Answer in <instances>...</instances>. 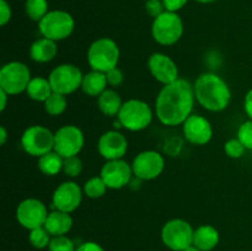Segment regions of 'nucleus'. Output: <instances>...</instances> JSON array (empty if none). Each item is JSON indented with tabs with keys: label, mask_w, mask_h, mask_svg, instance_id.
<instances>
[{
	"label": "nucleus",
	"mask_w": 252,
	"mask_h": 251,
	"mask_svg": "<svg viewBox=\"0 0 252 251\" xmlns=\"http://www.w3.org/2000/svg\"><path fill=\"white\" fill-rule=\"evenodd\" d=\"M196 95L193 84L186 79L162 85L155 100L154 112L159 122L166 127H177L193 113Z\"/></svg>",
	"instance_id": "f257e3e1"
},
{
	"label": "nucleus",
	"mask_w": 252,
	"mask_h": 251,
	"mask_svg": "<svg viewBox=\"0 0 252 251\" xmlns=\"http://www.w3.org/2000/svg\"><path fill=\"white\" fill-rule=\"evenodd\" d=\"M196 101L209 112H221L226 110L231 101L229 84L216 73L201 74L193 83Z\"/></svg>",
	"instance_id": "f03ea898"
},
{
	"label": "nucleus",
	"mask_w": 252,
	"mask_h": 251,
	"mask_svg": "<svg viewBox=\"0 0 252 251\" xmlns=\"http://www.w3.org/2000/svg\"><path fill=\"white\" fill-rule=\"evenodd\" d=\"M121 51L115 39L110 37H101L95 39L88 49V63L91 70L107 73L113 68H117L120 62Z\"/></svg>",
	"instance_id": "7ed1b4c3"
},
{
	"label": "nucleus",
	"mask_w": 252,
	"mask_h": 251,
	"mask_svg": "<svg viewBox=\"0 0 252 251\" xmlns=\"http://www.w3.org/2000/svg\"><path fill=\"white\" fill-rule=\"evenodd\" d=\"M154 111L149 103L139 98L125 101L117 115L121 127L129 132H140L147 129L154 117Z\"/></svg>",
	"instance_id": "20e7f679"
},
{
	"label": "nucleus",
	"mask_w": 252,
	"mask_h": 251,
	"mask_svg": "<svg viewBox=\"0 0 252 251\" xmlns=\"http://www.w3.org/2000/svg\"><path fill=\"white\" fill-rule=\"evenodd\" d=\"M75 29L74 17L64 10H49L48 14L38 22V31L42 37L61 42L69 38Z\"/></svg>",
	"instance_id": "39448f33"
},
{
	"label": "nucleus",
	"mask_w": 252,
	"mask_h": 251,
	"mask_svg": "<svg viewBox=\"0 0 252 251\" xmlns=\"http://www.w3.org/2000/svg\"><path fill=\"white\" fill-rule=\"evenodd\" d=\"M184 34V21L177 12L165 11L153 19L152 36L160 46H174Z\"/></svg>",
	"instance_id": "423d86ee"
},
{
	"label": "nucleus",
	"mask_w": 252,
	"mask_h": 251,
	"mask_svg": "<svg viewBox=\"0 0 252 251\" xmlns=\"http://www.w3.org/2000/svg\"><path fill=\"white\" fill-rule=\"evenodd\" d=\"M31 79V70L22 62H9L0 69V89L10 96L26 93Z\"/></svg>",
	"instance_id": "0eeeda50"
},
{
	"label": "nucleus",
	"mask_w": 252,
	"mask_h": 251,
	"mask_svg": "<svg viewBox=\"0 0 252 251\" xmlns=\"http://www.w3.org/2000/svg\"><path fill=\"white\" fill-rule=\"evenodd\" d=\"M20 143L26 154L39 157L54 149V133L46 126H30L22 133Z\"/></svg>",
	"instance_id": "6e6552de"
},
{
	"label": "nucleus",
	"mask_w": 252,
	"mask_h": 251,
	"mask_svg": "<svg viewBox=\"0 0 252 251\" xmlns=\"http://www.w3.org/2000/svg\"><path fill=\"white\" fill-rule=\"evenodd\" d=\"M194 229L187 220L175 218L167 220L161 229V240L172 251H184L193 245Z\"/></svg>",
	"instance_id": "1a4fd4ad"
},
{
	"label": "nucleus",
	"mask_w": 252,
	"mask_h": 251,
	"mask_svg": "<svg viewBox=\"0 0 252 251\" xmlns=\"http://www.w3.org/2000/svg\"><path fill=\"white\" fill-rule=\"evenodd\" d=\"M84 74L75 64L63 63L52 69L48 75L53 93L70 95L81 88Z\"/></svg>",
	"instance_id": "9d476101"
},
{
	"label": "nucleus",
	"mask_w": 252,
	"mask_h": 251,
	"mask_svg": "<svg viewBox=\"0 0 252 251\" xmlns=\"http://www.w3.org/2000/svg\"><path fill=\"white\" fill-rule=\"evenodd\" d=\"M85 144L83 130L75 125H64L54 132V152L63 159L79 155Z\"/></svg>",
	"instance_id": "9b49d317"
},
{
	"label": "nucleus",
	"mask_w": 252,
	"mask_h": 251,
	"mask_svg": "<svg viewBox=\"0 0 252 251\" xmlns=\"http://www.w3.org/2000/svg\"><path fill=\"white\" fill-rule=\"evenodd\" d=\"M134 177L140 181H152L158 179L165 170V157L157 150H144L135 155L132 161Z\"/></svg>",
	"instance_id": "f8f14e48"
},
{
	"label": "nucleus",
	"mask_w": 252,
	"mask_h": 251,
	"mask_svg": "<svg viewBox=\"0 0 252 251\" xmlns=\"http://www.w3.org/2000/svg\"><path fill=\"white\" fill-rule=\"evenodd\" d=\"M49 212L46 204L38 198H25L16 207V220L27 230L44 226Z\"/></svg>",
	"instance_id": "ddd939ff"
},
{
	"label": "nucleus",
	"mask_w": 252,
	"mask_h": 251,
	"mask_svg": "<svg viewBox=\"0 0 252 251\" xmlns=\"http://www.w3.org/2000/svg\"><path fill=\"white\" fill-rule=\"evenodd\" d=\"M83 197V188L75 181L68 180V181L62 182L54 189L52 194V204L57 211L71 214L80 207Z\"/></svg>",
	"instance_id": "4468645a"
},
{
	"label": "nucleus",
	"mask_w": 252,
	"mask_h": 251,
	"mask_svg": "<svg viewBox=\"0 0 252 251\" xmlns=\"http://www.w3.org/2000/svg\"><path fill=\"white\" fill-rule=\"evenodd\" d=\"M100 176L107 185L108 189H121L128 186L132 181V164H128L125 159L108 160L102 165Z\"/></svg>",
	"instance_id": "2eb2a0df"
},
{
	"label": "nucleus",
	"mask_w": 252,
	"mask_h": 251,
	"mask_svg": "<svg viewBox=\"0 0 252 251\" xmlns=\"http://www.w3.org/2000/svg\"><path fill=\"white\" fill-rule=\"evenodd\" d=\"M185 139L193 145H206L213 138V126L211 121L202 115L192 113L182 125Z\"/></svg>",
	"instance_id": "dca6fc26"
},
{
	"label": "nucleus",
	"mask_w": 252,
	"mask_h": 251,
	"mask_svg": "<svg viewBox=\"0 0 252 251\" xmlns=\"http://www.w3.org/2000/svg\"><path fill=\"white\" fill-rule=\"evenodd\" d=\"M97 152L106 161L123 159L128 152V140L120 130H107L98 138Z\"/></svg>",
	"instance_id": "f3484780"
},
{
	"label": "nucleus",
	"mask_w": 252,
	"mask_h": 251,
	"mask_svg": "<svg viewBox=\"0 0 252 251\" xmlns=\"http://www.w3.org/2000/svg\"><path fill=\"white\" fill-rule=\"evenodd\" d=\"M148 69L157 81L167 85L176 81L179 76V68L174 59L161 52H155L148 59Z\"/></svg>",
	"instance_id": "a211bd4d"
},
{
	"label": "nucleus",
	"mask_w": 252,
	"mask_h": 251,
	"mask_svg": "<svg viewBox=\"0 0 252 251\" xmlns=\"http://www.w3.org/2000/svg\"><path fill=\"white\" fill-rule=\"evenodd\" d=\"M29 53L30 58L34 63H49L58 54V46H57V42L52 41V39L46 38V37H39L31 44Z\"/></svg>",
	"instance_id": "6ab92c4d"
},
{
	"label": "nucleus",
	"mask_w": 252,
	"mask_h": 251,
	"mask_svg": "<svg viewBox=\"0 0 252 251\" xmlns=\"http://www.w3.org/2000/svg\"><path fill=\"white\" fill-rule=\"evenodd\" d=\"M44 228L48 230L52 236L66 235L73 228V218H71L70 213L53 209L52 212H49L48 217H47Z\"/></svg>",
	"instance_id": "aec40b11"
},
{
	"label": "nucleus",
	"mask_w": 252,
	"mask_h": 251,
	"mask_svg": "<svg viewBox=\"0 0 252 251\" xmlns=\"http://www.w3.org/2000/svg\"><path fill=\"white\" fill-rule=\"evenodd\" d=\"M218 229L214 228L211 224H203L194 229L193 233V245L201 251H212L219 244Z\"/></svg>",
	"instance_id": "412c9836"
},
{
	"label": "nucleus",
	"mask_w": 252,
	"mask_h": 251,
	"mask_svg": "<svg viewBox=\"0 0 252 251\" xmlns=\"http://www.w3.org/2000/svg\"><path fill=\"white\" fill-rule=\"evenodd\" d=\"M81 91L90 97H98L101 94L108 89L106 73L97 70H90L84 74L83 83H81Z\"/></svg>",
	"instance_id": "4be33fe9"
},
{
	"label": "nucleus",
	"mask_w": 252,
	"mask_h": 251,
	"mask_svg": "<svg viewBox=\"0 0 252 251\" xmlns=\"http://www.w3.org/2000/svg\"><path fill=\"white\" fill-rule=\"evenodd\" d=\"M123 101L120 94L112 88H108L97 97V107L102 115L107 117H117Z\"/></svg>",
	"instance_id": "5701e85b"
},
{
	"label": "nucleus",
	"mask_w": 252,
	"mask_h": 251,
	"mask_svg": "<svg viewBox=\"0 0 252 251\" xmlns=\"http://www.w3.org/2000/svg\"><path fill=\"white\" fill-rule=\"evenodd\" d=\"M26 94L32 101L44 102L53 94V89H52L48 78L32 76L31 81H30L29 86L26 89Z\"/></svg>",
	"instance_id": "b1692460"
},
{
	"label": "nucleus",
	"mask_w": 252,
	"mask_h": 251,
	"mask_svg": "<svg viewBox=\"0 0 252 251\" xmlns=\"http://www.w3.org/2000/svg\"><path fill=\"white\" fill-rule=\"evenodd\" d=\"M63 157L57 152L52 150L38 157L37 166H38L39 171L46 176H56L59 172L63 171Z\"/></svg>",
	"instance_id": "393cba45"
},
{
	"label": "nucleus",
	"mask_w": 252,
	"mask_h": 251,
	"mask_svg": "<svg viewBox=\"0 0 252 251\" xmlns=\"http://www.w3.org/2000/svg\"><path fill=\"white\" fill-rule=\"evenodd\" d=\"M43 107L47 115L52 116V117H58V116L63 115L65 112L66 107H68L66 96L58 93H53L44 101Z\"/></svg>",
	"instance_id": "a878e982"
},
{
	"label": "nucleus",
	"mask_w": 252,
	"mask_h": 251,
	"mask_svg": "<svg viewBox=\"0 0 252 251\" xmlns=\"http://www.w3.org/2000/svg\"><path fill=\"white\" fill-rule=\"evenodd\" d=\"M108 187L105 184V181L102 180V177L98 175V176H93L88 180V181L84 184L83 191L84 196L89 197L91 199H97L101 198L106 194Z\"/></svg>",
	"instance_id": "bb28decb"
},
{
	"label": "nucleus",
	"mask_w": 252,
	"mask_h": 251,
	"mask_svg": "<svg viewBox=\"0 0 252 251\" xmlns=\"http://www.w3.org/2000/svg\"><path fill=\"white\" fill-rule=\"evenodd\" d=\"M25 12L32 21L39 22L49 12L48 0H26Z\"/></svg>",
	"instance_id": "cd10ccee"
},
{
	"label": "nucleus",
	"mask_w": 252,
	"mask_h": 251,
	"mask_svg": "<svg viewBox=\"0 0 252 251\" xmlns=\"http://www.w3.org/2000/svg\"><path fill=\"white\" fill-rule=\"evenodd\" d=\"M51 239L52 235L48 233V230L44 226H39V228L30 230L29 241L36 249L48 248L49 243H51Z\"/></svg>",
	"instance_id": "c85d7f7f"
},
{
	"label": "nucleus",
	"mask_w": 252,
	"mask_h": 251,
	"mask_svg": "<svg viewBox=\"0 0 252 251\" xmlns=\"http://www.w3.org/2000/svg\"><path fill=\"white\" fill-rule=\"evenodd\" d=\"M83 171V161L78 155L65 157L63 162V172L69 179H75Z\"/></svg>",
	"instance_id": "c756f323"
},
{
	"label": "nucleus",
	"mask_w": 252,
	"mask_h": 251,
	"mask_svg": "<svg viewBox=\"0 0 252 251\" xmlns=\"http://www.w3.org/2000/svg\"><path fill=\"white\" fill-rule=\"evenodd\" d=\"M246 150L248 149L245 148V145L238 139V137L226 140L224 144V152L231 159H240L245 155Z\"/></svg>",
	"instance_id": "7c9ffc66"
},
{
	"label": "nucleus",
	"mask_w": 252,
	"mask_h": 251,
	"mask_svg": "<svg viewBox=\"0 0 252 251\" xmlns=\"http://www.w3.org/2000/svg\"><path fill=\"white\" fill-rule=\"evenodd\" d=\"M49 251H76L73 240L66 235L52 236L51 243L48 245Z\"/></svg>",
	"instance_id": "2f4dec72"
},
{
	"label": "nucleus",
	"mask_w": 252,
	"mask_h": 251,
	"mask_svg": "<svg viewBox=\"0 0 252 251\" xmlns=\"http://www.w3.org/2000/svg\"><path fill=\"white\" fill-rule=\"evenodd\" d=\"M236 137L245 145L246 149L252 150V120L245 121V122L239 126Z\"/></svg>",
	"instance_id": "473e14b6"
},
{
	"label": "nucleus",
	"mask_w": 252,
	"mask_h": 251,
	"mask_svg": "<svg viewBox=\"0 0 252 251\" xmlns=\"http://www.w3.org/2000/svg\"><path fill=\"white\" fill-rule=\"evenodd\" d=\"M145 11L149 16L155 19L159 15H161L162 12L166 11V9H165L162 0H147L145 1Z\"/></svg>",
	"instance_id": "72a5a7b5"
},
{
	"label": "nucleus",
	"mask_w": 252,
	"mask_h": 251,
	"mask_svg": "<svg viewBox=\"0 0 252 251\" xmlns=\"http://www.w3.org/2000/svg\"><path fill=\"white\" fill-rule=\"evenodd\" d=\"M106 78H107L108 86L112 89L118 88V86L123 83V80H125V75H123L122 70H121L118 66L117 68H113L111 69V70H108L107 73H106Z\"/></svg>",
	"instance_id": "f704fd0d"
},
{
	"label": "nucleus",
	"mask_w": 252,
	"mask_h": 251,
	"mask_svg": "<svg viewBox=\"0 0 252 251\" xmlns=\"http://www.w3.org/2000/svg\"><path fill=\"white\" fill-rule=\"evenodd\" d=\"M12 16V10L6 0H0V26L9 24Z\"/></svg>",
	"instance_id": "c9c22d12"
},
{
	"label": "nucleus",
	"mask_w": 252,
	"mask_h": 251,
	"mask_svg": "<svg viewBox=\"0 0 252 251\" xmlns=\"http://www.w3.org/2000/svg\"><path fill=\"white\" fill-rule=\"evenodd\" d=\"M162 2H164V6L165 9H166V11L177 12L180 11L182 7L186 6L189 0H162Z\"/></svg>",
	"instance_id": "e433bc0d"
},
{
	"label": "nucleus",
	"mask_w": 252,
	"mask_h": 251,
	"mask_svg": "<svg viewBox=\"0 0 252 251\" xmlns=\"http://www.w3.org/2000/svg\"><path fill=\"white\" fill-rule=\"evenodd\" d=\"M76 251H105L100 244L95 243V241H86V243L80 244L76 248Z\"/></svg>",
	"instance_id": "4c0bfd02"
},
{
	"label": "nucleus",
	"mask_w": 252,
	"mask_h": 251,
	"mask_svg": "<svg viewBox=\"0 0 252 251\" xmlns=\"http://www.w3.org/2000/svg\"><path fill=\"white\" fill-rule=\"evenodd\" d=\"M244 111L249 120H252V89L246 93L245 98H244Z\"/></svg>",
	"instance_id": "58836bf2"
},
{
	"label": "nucleus",
	"mask_w": 252,
	"mask_h": 251,
	"mask_svg": "<svg viewBox=\"0 0 252 251\" xmlns=\"http://www.w3.org/2000/svg\"><path fill=\"white\" fill-rule=\"evenodd\" d=\"M9 97H10L9 94H6L4 90L0 89V112H4L5 111V108H6L7 106V101H9Z\"/></svg>",
	"instance_id": "ea45409f"
},
{
	"label": "nucleus",
	"mask_w": 252,
	"mask_h": 251,
	"mask_svg": "<svg viewBox=\"0 0 252 251\" xmlns=\"http://www.w3.org/2000/svg\"><path fill=\"white\" fill-rule=\"evenodd\" d=\"M6 140H7V130L4 126L0 127V144L5 145L6 144Z\"/></svg>",
	"instance_id": "a19ab883"
},
{
	"label": "nucleus",
	"mask_w": 252,
	"mask_h": 251,
	"mask_svg": "<svg viewBox=\"0 0 252 251\" xmlns=\"http://www.w3.org/2000/svg\"><path fill=\"white\" fill-rule=\"evenodd\" d=\"M194 1L199 2V4H212V2L217 1V0H194Z\"/></svg>",
	"instance_id": "79ce46f5"
},
{
	"label": "nucleus",
	"mask_w": 252,
	"mask_h": 251,
	"mask_svg": "<svg viewBox=\"0 0 252 251\" xmlns=\"http://www.w3.org/2000/svg\"><path fill=\"white\" fill-rule=\"evenodd\" d=\"M184 251H201V250H199L198 248H196V246H194V245H191V246H189V248H187V249H185Z\"/></svg>",
	"instance_id": "37998d69"
}]
</instances>
